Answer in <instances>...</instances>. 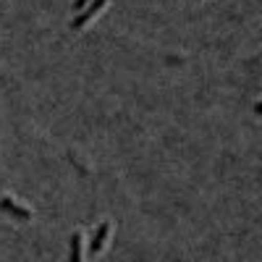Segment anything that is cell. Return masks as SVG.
Here are the masks:
<instances>
[{"label": "cell", "mask_w": 262, "mask_h": 262, "mask_svg": "<svg viewBox=\"0 0 262 262\" xmlns=\"http://www.w3.org/2000/svg\"><path fill=\"white\" fill-rule=\"evenodd\" d=\"M0 210L3 212H8V215H13L16 221H32V210L29 207H24V205H18L13 196H0Z\"/></svg>", "instance_id": "2"}, {"label": "cell", "mask_w": 262, "mask_h": 262, "mask_svg": "<svg viewBox=\"0 0 262 262\" xmlns=\"http://www.w3.org/2000/svg\"><path fill=\"white\" fill-rule=\"evenodd\" d=\"M84 233L81 231H76L74 236H71V259L74 262H79V259H84Z\"/></svg>", "instance_id": "4"}, {"label": "cell", "mask_w": 262, "mask_h": 262, "mask_svg": "<svg viewBox=\"0 0 262 262\" xmlns=\"http://www.w3.org/2000/svg\"><path fill=\"white\" fill-rule=\"evenodd\" d=\"M254 113H259V116H262V100H257V102H254Z\"/></svg>", "instance_id": "6"}, {"label": "cell", "mask_w": 262, "mask_h": 262, "mask_svg": "<svg viewBox=\"0 0 262 262\" xmlns=\"http://www.w3.org/2000/svg\"><path fill=\"white\" fill-rule=\"evenodd\" d=\"M111 233H113V223H111V221H105V223H100V228L95 231V236H92V242H90V252L100 254V252L105 249V244H107V238H111Z\"/></svg>", "instance_id": "3"}, {"label": "cell", "mask_w": 262, "mask_h": 262, "mask_svg": "<svg viewBox=\"0 0 262 262\" xmlns=\"http://www.w3.org/2000/svg\"><path fill=\"white\" fill-rule=\"evenodd\" d=\"M86 3H90V0H76V3H74V11H81Z\"/></svg>", "instance_id": "5"}, {"label": "cell", "mask_w": 262, "mask_h": 262, "mask_svg": "<svg viewBox=\"0 0 262 262\" xmlns=\"http://www.w3.org/2000/svg\"><path fill=\"white\" fill-rule=\"evenodd\" d=\"M107 3H111V0H90V3H86V6L79 11V16L71 21V29H84V27L90 24V21H92L100 11L107 8Z\"/></svg>", "instance_id": "1"}]
</instances>
